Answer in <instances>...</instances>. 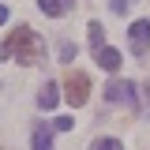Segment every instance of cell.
<instances>
[{"instance_id": "cell-1", "label": "cell", "mask_w": 150, "mask_h": 150, "mask_svg": "<svg viewBox=\"0 0 150 150\" xmlns=\"http://www.w3.org/2000/svg\"><path fill=\"white\" fill-rule=\"evenodd\" d=\"M41 56H45V41L38 30L30 26H15L11 34L0 41V60H15V64H41Z\"/></svg>"}, {"instance_id": "cell-2", "label": "cell", "mask_w": 150, "mask_h": 150, "mask_svg": "<svg viewBox=\"0 0 150 150\" xmlns=\"http://www.w3.org/2000/svg\"><path fill=\"white\" fill-rule=\"evenodd\" d=\"M139 94H143V86H135V83H128V79H112L109 86H105V105H124V109H139Z\"/></svg>"}, {"instance_id": "cell-3", "label": "cell", "mask_w": 150, "mask_h": 150, "mask_svg": "<svg viewBox=\"0 0 150 150\" xmlns=\"http://www.w3.org/2000/svg\"><path fill=\"white\" fill-rule=\"evenodd\" d=\"M64 98H68L71 109L86 105V101H90V75L86 71H68L64 75Z\"/></svg>"}, {"instance_id": "cell-4", "label": "cell", "mask_w": 150, "mask_h": 150, "mask_svg": "<svg viewBox=\"0 0 150 150\" xmlns=\"http://www.w3.org/2000/svg\"><path fill=\"white\" fill-rule=\"evenodd\" d=\"M128 45H131L135 56L150 53V19H135V23L128 26Z\"/></svg>"}, {"instance_id": "cell-5", "label": "cell", "mask_w": 150, "mask_h": 150, "mask_svg": "<svg viewBox=\"0 0 150 150\" xmlns=\"http://www.w3.org/2000/svg\"><path fill=\"white\" fill-rule=\"evenodd\" d=\"M94 60H98V68H101V71H120V53H116L112 45L94 49Z\"/></svg>"}, {"instance_id": "cell-6", "label": "cell", "mask_w": 150, "mask_h": 150, "mask_svg": "<svg viewBox=\"0 0 150 150\" xmlns=\"http://www.w3.org/2000/svg\"><path fill=\"white\" fill-rule=\"evenodd\" d=\"M71 8H75V0H38V11H41V15H49V19L68 15Z\"/></svg>"}, {"instance_id": "cell-7", "label": "cell", "mask_w": 150, "mask_h": 150, "mask_svg": "<svg viewBox=\"0 0 150 150\" xmlns=\"http://www.w3.org/2000/svg\"><path fill=\"white\" fill-rule=\"evenodd\" d=\"M30 146H34V150H53V128L38 124V128L30 131Z\"/></svg>"}, {"instance_id": "cell-8", "label": "cell", "mask_w": 150, "mask_h": 150, "mask_svg": "<svg viewBox=\"0 0 150 150\" xmlns=\"http://www.w3.org/2000/svg\"><path fill=\"white\" fill-rule=\"evenodd\" d=\"M56 101H60L56 83H41V90H38V109H56Z\"/></svg>"}, {"instance_id": "cell-9", "label": "cell", "mask_w": 150, "mask_h": 150, "mask_svg": "<svg viewBox=\"0 0 150 150\" xmlns=\"http://www.w3.org/2000/svg\"><path fill=\"white\" fill-rule=\"evenodd\" d=\"M90 150H124V143L120 139H112V135H101V139H94Z\"/></svg>"}, {"instance_id": "cell-10", "label": "cell", "mask_w": 150, "mask_h": 150, "mask_svg": "<svg viewBox=\"0 0 150 150\" xmlns=\"http://www.w3.org/2000/svg\"><path fill=\"white\" fill-rule=\"evenodd\" d=\"M75 53H79V49H75L71 41H60V60H64V64H71V60H75Z\"/></svg>"}, {"instance_id": "cell-11", "label": "cell", "mask_w": 150, "mask_h": 150, "mask_svg": "<svg viewBox=\"0 0 150 150\" xmlns=\"http://www.w3.org/2000/svg\"><path fill=\"white\" fill-rule=\"evenodd\" d=\"M109 8H112V11H116V15H124V11H128V8H131V0H109Z\"/></svg>"}, {"instance_id": "cell-12", "label": "cell", "mask_w": 150, "mask_h": 150, "mask_svg": "<svg viewBox=\"0 0 150 150\" xmlns=\"http://www.w3.org/2000/svg\"><path fill=\"white\" fill-rule=\"evenodd\" d=\"M71 124H75L71 116H56V120H53V128H56V131H68V128H71Z\"/></svg>"}, {"instance_id": "cell-13", "label": "cell", "mask_w": 150, "mask_h": 150, "mask_svg": "<svg viewBox=\"0 0 150 150\" xmlns=\"http://www.w3.org/2000/svg\"><path fill=\"white\" fill-rule=\"evenodd\" d=\"M143 98H146V116H150V83H143Z\"/></svg>"}, {"instance_id": "cell-14", "label": "cell", "mask_w": 150, "mask_h": 150, "mask_svg": "<svg viewBox=\"0 0 150 150\" xmlns=\"http://www.w3.org/2000/svg\"><path fill=\"white\" fill-rule=\"evenodd\" d=\"M4 23H8V8L0 4V26H4Z\"/></svg>"}]
</instances>
